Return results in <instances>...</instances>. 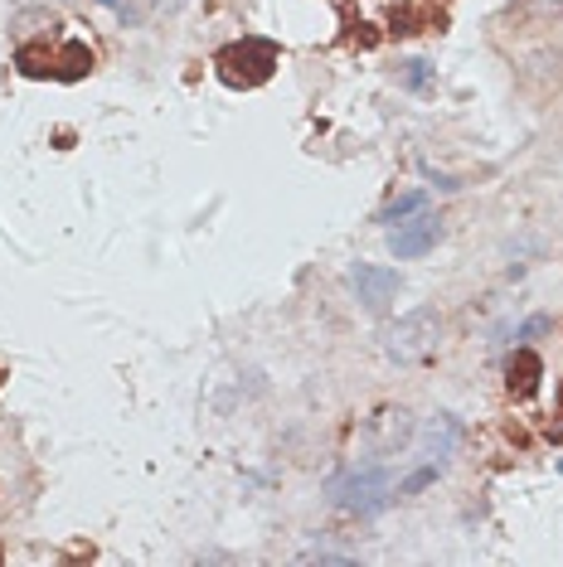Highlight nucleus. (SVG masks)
Segmentation results:
<instances>
[{"label":"nucleus","instance_id":"obj_1","mask_svg":"<svg viewBox=\"0 0 563 567\" xmlns=\"http://www.w3.org/2000/svg\"><path fill=\"white\" fill-rule=\"evenodd\" d=\"M277 68V44L273 39H233L214 54V73L223 78L229 88H263Z\"/></svg>","mask_w":563,"mask_h":567},{"label":"nucleus","instance_id":"obj_2","mask_svg":"<svg viewBox=\"0 0 563 567\" xmlns=\"http://www.w3.org/2000/svg\"><path fill=\"white\" fill-rule=\"evenodd\" d=\"M437 339H443V315L433 305H418V311L399 315V325L384 335V355L393 364H423L437 355Z\"/></svg>","mask_w":563,"mask_h":567},{"label":"nucleus","instance_id":"obj_3","mask_svg":"<svg viewBox=\"0 0 563 567\" xmlns=\"http://www.w3.org/2000/svg\"><path fill=\"white\" fill-rule=\"evenodd\" d=\"M359 437H365V447L375 451V456H393V451H403L413 441V413L399 403L375 407V413L365 417V432Z\"/></svg>","mask_w":563,"mask_h":567},{"label":"nucleus","instance_id":"obj_4","mask_svg":"<svg viewBox=\"0 0 563 567\" xmlns=\"http://www.w3.org/2000/svg\"><path fill=\"white\" fill-rule=\"evenodd\" d=\"M331 500L351 514H379L389 505V485H384V471H351L331 485Z\"/></svg>","mask_w":563,"mask_h":567},{"label":"nucleus","instance_id":"obj_5","mask_svg":"<svg viewBox=\"0 0 563 567\" xmlns=\"http://www.w3.org/2000/svg\"><path fill=\"white\" fill-rule=\"evenodd\" d=\"M351 281H355V297L365 301V311H389L393 301H399V271L393 267H375V263H359L351 271Z\"/></svg>","mask_w":563,"mask_h":567},{"label":"nucleus","instance_id":"obj_6","mask_svg":"<svg viewBox=\"0 0 563 567\" xmlns=\"http://www.w3.org/2000/svg\"><path fill=\"white\" fill-rule=\"evenodd\" d=\"M437 233H443V229H437L433 213H418L413 223H399V229L389 233V253L393 257H423L427 247L437 243Z\"/></svg>","mask_w":563,"mask_h":567},{"label":"nucleus","instance_id":"obj_7","mask_svg":"<svg viewBox=\"0 0 563 567\" xmlns=\"http://www.w3.org/2000/svg\"><path fill=\"white\" fill-rule=\"evenodd\" d=\"M457 441H461V423H457L452 413L427 417V427H423V451L437 461V466H443V461H452Z\"/></svg>","mask_w":563,"mask_h":567},{"label":"nucleus","instance_id":"obj_8","mask_svg":"<svg viewBox=\"0 0 563 567\" xmlns=\"http://www.w3.org/2000/svg\"><path fill=\"white\" fill-rule=\"evenodd\" d=\"M539 379H544V359H539L535 349H515L510 369H505V389H510L515 398H535Z\"/></svg>","mask_w":563,"mask_h":567},{"label":"nucleus","instance_id":"obj_9","mask_svg":"<svg viewBox=\"0 0 563 567\" xmlns=\"http://www.w3.org/2000/svg\"><path fill=\"white\" fill-rule=\"evenodd\" d=\"M447 15L443 10H418V5H393L389 10V34L409 39V34H423V30H443Z\"/></svg>","mask_w":563,"mask_h":567},{"label":"nucleus","instance_id":"obj_10","mask_svg":"<svg viewBox=\"0 0 563 567\" xmlns=\"http://www.w3.org/2000/svg\"><path fill=\"white\" fill-rule=\"evenodd\" d=\"M15 68L25 78H54V73H59V49H49V44H20V49H15Z\"/></svg>","mask_w":563,"mask_h":567},{"label":"nucleus","instance_id":"obj_11","mask_svg":"<svg viewBox=\"0 0 563 567\" xmlns=\"http://www.w3.org/2000/svg\"><path fill=\"white\" fill-rule=\"evenodd\" d=\"M93 73V49H88V44H78V39H69L59 49V83H78V78H88Z\"/></svg>","mask_w":563,"mask_h":567},{"label":"nucleus","instance_id":"obj_12","mask_svg":"<svg viewBox=\"0 0 563 567\" xmlns=\"http://www.w3.org/2000/svg\"><path fill=\"white\" fill-rule=\"evenodd\" d=\"M423 204H427L423 189H413V195H399V199H393L384 213H379V223H403V219H409V213H423Z\"/></svg>","mask_w":563,"mask_h":567},{"label":"nucleus","instance_id":"obj_13","mask_svg":"<svg viewBox=\"0 0 563 567\" xmlns=\"http://www.w3.org/2000/svg\"><path fill=\"white\" fill-rule=\"evenodd\" d=\"M297 563H307V567H351L355 563V553H335V548H307Z\"/></svg>","mask_w":563,"mask_h":567},{"label":"nucleus","instance_id":"obj_14","mask_svg":"<svg viewBox=\"0 0 563 567\" xmlns=\"http://www.w3.org/2000/svg\"><path fill=\"white\" fill-rule=\"evenodd\" d=\"M437 471H443V466H437V461H433V466H423L418 475H409V481L399 485V495H418V490H427V485L437 481Z\"/></svg>","mask_w":563,"mask_h":567},{"label":"nucleus","instance_id":"obj_15","mask_svg":"<svg viewBox=\"0 0 563 567\" xmlns=\"http://www.w3.org/2000/svg\"><path fill=\"white\" fill-rule=\"evenodd\" d=\"M403 78H409V88H423V83H427V63H423V59H413V63H409V73H403Z\"/></svg>","mask_w":563,"mask_h":567},{"label":"nucleus","instance_id":"obj_16","mask_svg":"<svg viewBox=\"0 0 563 567\" xmlns=\"http://www.w3.org/2000/svg\"><path fill=\"white\" fill-rule=\"evenodd\" d=\"M180 5H185V0H146V10H151V15H175Z\"/></svg>","mask_w":563,"mask_h":567},{"label":"nucleus","instance_id":"obj_17","mask_svg":"<svg viewBox=\"0 0 563 567\" xmlns=\"http://www.w3.org/2000/svg\"><path fill=\"white\" fill-rule=\"evenodd\" d=\"M103 5H112V10H117V5H122V0H103Z\"/></svg>","mask_w":563,"mask_h":567},{"label":"nucleus","instance_id":"obj_18","mask_svg":"<svg viewBox=\"0 0 563 567\" xmlns=\"http://www.w3.org/2000/svg\"><path fill=\"white\" fill-rule=\"evenodd\" d=\"M0 558H5V553H0Z\"/></svg>","mask_w":563,"mask_h":567}]
</instances>
